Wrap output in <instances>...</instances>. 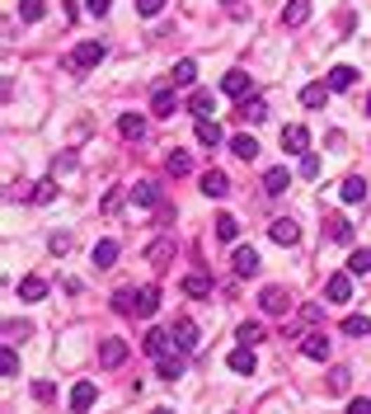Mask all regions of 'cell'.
Segmentation results:
<instances>
[{"label":"cell","instance_id":"obj_1","mask_svg":"<svg viewBox=\"0 0 371 414\" xmlns=\"http://www.w3.org/2000/svg\"><path fill=\"white\" fill-rule=\"evenodd\" d=\"M104 52H109L104 43H80V48L71 52V66H76V71H90V66L104 62Z\"/></svg>","mask_w":371,"mask_h":414},{"label":"cell","instance_id":"obj_2","mask_svg":"<svg viewBox=\"0 0 371 414\" xmlns=\"http://www.w3.org/2000/svg\"><path fill=\"white\" fill-rule=\"evenodd\" d=\"M127 363V339H104L99 344V367H123Z\"/></svg>","mask_w":371,"mask_h":414},{"label":"cell","instance_id":"obj_3","mask_svg":"<svg viewBox=\"0 0 371 414\" xmlns=\"http://www.w3.org/2000/svg\"><path fill=\"white\" fill-rule=\"evenodd\" d=\"M160 311V287H137V306H132V316L151 320Z\"/></svg>","mask_w":371,"mask_h":414},{"label":"cell","instance_id":"obj_4","mask_svg":"<svg viewBox=\"0 0 371 414\" xmlns=\"http://www.w3.org/2000/svg\"><path fill=\"white\" fill-rule=\"evenodd\" d=\"M306 146H310V132L301 128V123L282 128V151H292V156H306Z\"/></svg>","mask_w":371,"mask_h":414},{"label":"cell","instance_id":"obj_5","mask_svg":"<svg viewBox=\"0 0 371 414\" xmlns=\"http://www.w3.org/2000/svg\"><path fill=\"white\" fill-rule=\"evenodd\" d=\"M259 306L268 311V316H282V311L292 306V302H287V287H263V292H259Z\"/></svg>","mask_w":371,"mask_h":414},{"label":"cell","instance_id":"obj_6","mask_svg":"<svg viewBox=\"0 0 371 414\" xmlns=\"http://www.w3.org/2000/svg\"><path fill=\"white\" fill-rule=\"evenodd\" d=\"M94 400H99V386H94V382H76V386H71V410H76V414H85Z\"/></svg>","mask_w":371,"mask_h":414},{"label":"cell","instance_id":"obj_7","mask_svg":"<svg viewBox=\"0 0 371 414\" xmlns=\"http://www.w3.org/2000/svg\"><path fill=\"white\" fill-rule=\"evenodd\" d=\"M174 344H179V349L184 353H193L202 344V335H198V325H193V320H174Z\"/></svg>","mask_w":371,"mask_h":414},{"label":"cell","instance_id":"obj_8","mask_svg":"<svg viewBox=\"0 0 371 414\" xmlns=\"http://www.w3.org/2000/svg\"><path fill=\"white\" fill-rule=\"evenodd\" d=\"M231 264H235V273H240V278H254V273H259V250H254V245H240Z\"/></svg>","mask_w":371,"mask_h":414},{"label":"cell","instance_id":"obj_9","mask_svg":"<svg viewBox=\"0 0 371 414\" xmlns=\"http://www.w3.org/2000/svg\"><path fill=\"white\" fill-rule=\"evenodd\" d=\"M226 363H231V372H240V377H254L259 358H254V349H249V344H240V349H235L231 358H226Z\"/></svg>","mask_w":371,"mask_h":414},{"label":"cell","instance_id":"obj_10","mask_svg":"<svg viewBox=\"0 0 371 414\" xmlns=\"http://www.w3.org/2000/svg\"><path fill=\"white\" fill-rule=\"evenodd\" d=\"M151 113L155 118H174V113H179V95H174V90H155L151 95Z\"/></svg>","mask_w":371,"mask_h":414},{"label":"cell","instance_id":"obj_11","mask_svg":"<svg viewBox=\"0 0 371 414\" xmlns=\"http://www.w3.org/2000/svg\"><path fill=\"white\" fill-rule=\"evenodd\" d=\"M268 236L278 240V245H296V240H301V226H296L292 217H278V222L268 226Z\"/></svg>","mask_w":371,"mask_h":414},{"label":"cell","instance_id":"obj_12","mask_svg":"<svg viewBox=\"0 0 371 414\" xmlns=\"http://www.w3.org/2000/svg\"><path fill=\"white\" fill-rule=\"evenodd\" d=\"M325 297L329 302H348V297H353V273H334L325 283Z\"/></svg>","mask_w":371,"mask_h":414},{"label":"cell","instance_id":"obj_13","mask_svg":"<svg viewBox=\"0 0 371 414\" xmlns=\"http://www.w3.org/2000/svg\"><path fill=\"white\" fill-rule=\"evenodd\" d=\"M287 184H292V175H287V165H273V170L263 175V193H268V198H278V193H287Z\"/></svg>","mask_w":371,"mask_h":414},{"label":"cell","instance_id":"obj_14","mask_svg":"<svg viewBox=\"0 0 371 414\" xmlns=\"http://www.w3.org/2000/svg\"><path fill=\"white\" fill-rule=\"evenodd\" d=\"M301 353H306L310 363H325V358H329V339L320 335V330H315V335H306V339H301Z\"/></svg>","mask_w":371,"mask_h":414},{"label":"cell","instance_id":"obj_15","mask_svg":"<svg viewBox=\"0 0 371 414\" xmlns=\"http://www.w3.org/2000/svg\"><path fill=\"white\" fill-rule=\"evenodd\" d=\"M43 297H47V283L38 278V273L19 278V302H43Z\"/></svg>","mask_w":371,"mask_h":414},{"label":"cell","instance_id":"obj_16","mask_svg":"<svg viewBox=\"0 0 371 414\" xmlns=\"http://www.w3.org/2000/svg\"><path fill=\"white\" fill-rule=\"evenodd\" d=\"M188 109L198 113V118H212V113H217V95H212V90H193V95H188Z\"/></svg>","mask_w":371,"mask_h":414},{"label":"cell","instance_id":"obj_17","mask_svg":"<svg viewBox=\"0 0 371 414\" xmlns=\"http://www.w3.org/2000/svg\"><path fill=\"white\" fill-rule=\"evenodd\" d=\"M235 118H240V123H263V118H268V104H263L259 95L240 99V113H235Z\"/></svg>","mask_w":371,"mask_h":414},{"label":"cell","instance_id":"obj_18","mask_svg":"<svg viewBox=\"0 0 371 414\" xmlns=\"http://www.w3.org/2000/svg\"><path fill=\"white\" fill-rule=\"evenodd\" d=\"M202 193H207V198H226V193H231V179L221 175V170H207V175H202Z\"/></svg>","mask_w":371,"mask_h":414},{"label":"cell","instance_id":"obj_19","mask_svg":"<svg viewBox=\"0 0 371 414\" xmlns=\"http://www.w3.org/2000/svg\"><path fill=\"white\" fill-rule=\"evenodd\" d=\"M155 367H160V377H165V382H179V377H184V358H179V353H160Z\"/></svg>","mask_w":371,"mask_h":414},{"label":"cell","instance_id":"obj_20","mask_svg":"<svg viewBox=\"0 0 371 414\" xmlns=\"http://www.w3.org/2000/svg\"><path fill=\"white\" fill-rule=\"evenodd\" d=\"M221 90H226L231 99H249V76H245V71H226Z\"/></svg>","mask_w":371,"mask_h":414},{"label":"cell","instance_id":"obj_21","mask_svg":"<svg viewBox=\"0 0 371 414\" xmlns=\"http://www.w3.org/2000/svg\"><path fill=\"white\" fill-rule=\"evenodd\" d=\"M325 99H329V80H325V85L310 80L306 90H301V104H306V109H325Z\"/></svg>","mask_w":371,"mask_h":414},{"label":"cell","instance_id":"obj_22","mask_svg":"<svg viewBox=\"0 0 371 414\" xmlns=\"http://www.w3.org/2000/svg\"><path fill=\"white\" fill-rule=\"evenodd\" d=\"M339 193H343V203H362V198H367V179H362V175H348L339 184Z\"/></svg>","mask_w":371,"mask_h":414},{"label":"cell","instance_id":"obj_23","mask_svg":"<svg viewBox=\"0 0 371 414\" xmlns=\"http://www.w3.org/2000/svg\"><path fill=\"white\" fill-rule=\"evenodd\" d=\"M118 132H123L127 142H141V132H146V118H141V113H123V118H118Z\"/></svg>","mask_w":371,"mask_h":414},{"label":"cell","instance_id":"obj_24","mask_svg":"<svg viewBox=\"0 0 371 414\" xmlns=\"http://www.w3.org/2000/svg\"><path fill=\"white\" fill-rule=\"evenodd\" d=\"M198 142L202 146H221L226 142V132L217 128V118H198Z\"/></svg>","mask_w":371,"mask_h":414},{"label":"cell","instance_id":"obj_25","mask_svg":"<svg viewBox=\"0 0 371 414\" xmlns=\"http://www.w3.org/2000/svg\"><path fill=\"white\" fill-rule=\"evenodd\" d=\"M170 339H174V335H165V330H146L141 349L151 353V358H160V353H170Z\"/></svg>","mask_w":371,"mask_h":414},{"label":"cell","instance_id":"obj_26","mask_svg":"<svg viewBox=\"0 0 371 414\" xmlns=\"http://www.w3.org/2000/svg\"><path fill=\"white\" fill-rule=\"evenodd\" d=\"M132 203H141V207H165V203H160V189H155L151 179H141L137 189H132Z\"/></svg>","mask_w":371,"mask_h":414},{"label":"cell","instance_id":"obj_27","mask_svg":"<svg viewBox=\"0 0 371 414\" xmlns=\"http://www.w3.org/2000/svg\"><path fill=\"white\" fill-rule=\"evenodd\" d=\"M184 292H188V297H212V273H188Z\"/></svg>","mask_w":371,"mask_h":414},{"label":"cell","instance_id":"obj_28","mask_svg":"<svg viewBox=\"0 0 371 414\" xmlns=\"http://www.w3.org/2000/svg\"><path fill=\"white\" fill-rule=\"evenodd\" d=\"M306 19H310V0H292V5L282 10V24H287V29H296V24H306Z\"/></svg>","mask_w":371,"mask_h":414},{"label":"cell","instance_id":"obj_29","mask_svg":"<svg viewBox=\"0 0 371 414\" xmlns=\"http://www.w3.org/2000/svg\"><path fill=\"white\" fill-rule=\"evenodd\" d=\"M165 170H170L174 179H184L188 170H193V156H188V151H170V156H165Z\"/></svg>","mask_w":371,"mask_h":414},{"label":"cell","instance_id":"obj_30","mask_svg":"<svg viewBox=\"0 0 371 414\" xmlns=\"http://www.w3.org/2000/svg\"><path fill=\"white\" fill-rule=\"evenodd\" d=\"M90 259L99 264V269H113V259H118V240H99Z\"/></svg>","mask_w":371,"mask_h":414},{"label":"cell","instance_id":"obj_31","mask_svg":"<svg viewBox=\"0 0 371 414\" xmlns=\"http://www.w3.org/2000/svg\"><path fill=\"white\" fill-rule=\"evenodd\" d=\"M353 85H357L353 66H334V71H329V90H353Z\"/></svg>","mask_w":371,"mask_h":414},{"label":"cell","instance_id":"obj_32","mask_svg":"<svg viewBox=\"0 0 371 414\" xmlns=\"http://www.w3.org/2000/svg\"><path fill=\"white\" fill-rule=\"evenodd\" d=\"M146 259H151L155 269H165V264H170V259H174V240H155L151 250H146Z\"/></svg>","mask_w":371,"mask_h":414},{"label":"cell","instance_id":"obj_33","mask_svg":"<svg viewBox=\"0 0 371 414\" xmlns=\"http://www.w3.org/2000/svg\"><path fill=\"white\" fill-rule=\"evenodd\" d=\"M348 273H353V278H367L371 273V250H353V255H348Z\"/></svg>","mask_w":371,"mask_h":414},{"label":"cell","instance_id":"obj_34","mask_svg":"<svg viewBox=\"0 0 371 414\" xmlns=\"http://www.w3.org/2000/svg\"><path fill=\"white\" fill-rule=\"evenodd\" d=\"M132 306H137V287H123V292H113V311H118V316H132Z\"/></svg>","mask_w":371,"mask_h":414},{"label":"cell","instance_id":"obj_35","mask_svg":"<svg viewBox=\"0 0 371 414\" xmlns=\"http://www.w3.org/2000/svg\"><path fill=\"white\" fill-rule=\"evenodd\" d=\"M43 10H47V0H19V19H24V24H38Z\"/></svg>","mask_w":371,"mask_h":414},{"label":"cell","instance_id":"obj_36","mask_svg":"<svg viewBox=\"0 0 371 414\" xmlns=\"http://www.w3.org/2000/svg\"><path fill=\"white\" fill-rule=\"evenodd\" d=\"M231 151L240 160H254V156H259V142H254V137H231Z\"/></svg>","mask_w":371,"mask_h":414},{"label":"cell","instance_id":"obj_37","mask_svg":"<svg viewBox=\"0 0 371 414\" xmlns=\"http://www.w3.org/2000/svg\"><path fill=\"white\" fill-rule=\"evenodd\" d=\"M235 236H240V222H235L231 212H221L217 217V240H235Z\"/></svg>","mask_w":371,"mask_h":414},{"label":"cell","instance_id":"obj_38","mask_svg":"<svg viewBox=\"0 0 371 414\" xmlns=\"http://www.w3.org/2000/svg\"><path fill=\"white\" fill-rule=\"evenodd\" d=\"M240 344H249V349L263 344V325H259V320H245V325H240Z\"/></svg>","mask_w":371,"mask_h":414},{"label":"cell","instance_id":"obj_39","mask_svg":"<svg viewBox=\"0 0 371 414\" xmlns=\"http://www.w3.org/2000/svg\"><path fill=\"white\" fill-rule=\"evenodd\" d=\"M343 335H371V316H343Z\"/></svg>","mask_w":371,"mask_h":414},{"label":"cell","instance_id":"obj_40","mask_svg":"<svg viewBox=\"0 0 371 414\" xmlns=\"http://www.w3.org/2000/svg\"><path fill=\"white\" fill-rule=\"evenodd\" d=\"M193 80H198V66L188 62V57L184 62H174V85H193Z\"/></svg>","mask_w":371,"mask_h":414},{"label":"cell","instance_id":"obj_41","mask_svg":"<svg viewBox=\"0 0 371 414\" xmlns=\"http://www.w3.org/2000/svg\"><path fill=\"white\" fill-rule=\"evenodd\" d=\"M348 382H353V372H348V367H334V372H329V391H334V396H343Z\"/></svg>","mask_w":371,"mask_h":414},{"label":"cell","instance_id":"obj_42","mask_svg":"<svg viewBox=\"0 0 371 414\" xmlns=\"http://www.w3.org/2000/svg\"><path fill=\"white\" fill-rule=\"evenodd\" d=\"M29 198H33V203H52V198H57V184L43 179V184H33V189H29Z\"/></svg>","mask_w":371,"mask_h":414},{"label":"cell","instance_id":"obj_43","mask_svg":"<svg viewBox=\"0 0 371 414\" xmlns=\"http://www.w3.org/2000/svg\"><path fill=\"white\" fill-rule=\"evenodd\" d=\"M329 236H334V240H343V245H348V240H353V226L343 222V217H329Z\"/></svg>","mask_w":371,"mask_h":414},{"label":"cell","instance_id":"obj_44","mask_svg":"<svg viewBox=\"0 0 371 414\" xmlns=\"http://www.w3.org/2000/svg\"><path fill=\"white\" fill-rule=\"evenodd\" d=\"M0 372H5V377H19V358H15V349L0 353Z\"/></svg>","mask_w":371,"mask_h":414},{"label":"cell","instance_id":"obj_45","mask_svg":"<svg viewBox=\"0 0 371 414\" xmlns=\"http://www.w3.org/2000/svg\"><path fill=\"white\" fill-rule=\"evenodd\" d=\"M301 175H306V179L320 175V156H315V151H306V156H301Z\"/></svg>","mask_w":371,"mask_h":414},{"label":"cell","instance_id":"obj_46","mask_svg":"<svg viewBox=\"0 0 371 414\" xmlns=\"http://www.w3.org/2000/svg\"><path fill=\"white\" fill-rule=\"evenodd\" d=\"M33 330L29 325H19V320H10V325H5V339H10V344H15V339H29Z\"/></svg>","mask_w":371,"mask_h":414},{"label":"cell","instance_id":"obj_47","mask_svg":"<svg viewBox=\"0 0 371 414\" xmlns=\"http://www.w3.org/2000/svg\"><path fill=\"white\" fill-rule=\"evenodd\" d=\"M109 5H113V0H85V10H90L94 19H104V15H109Z\"/></svg>","mask_w":371,"mask_h":414},{"label":"cell","instance_id":"obj_48","mask_svg":"<svg viewBox=\"0 0 371 414\" xmlns=\"http://www.w3.org/2000/svg\"><path fill=\"white\" fill-rule=\"evenodd\" d=\"M47 245H52V255H66V250H71V236H62V231H57V236L47 240Z\"/></svg>","mask_w":371,"mask_h":414},{"label":"cell","instance_id":"obj_49","mask_svg":"<svg viewBox=\"0 0 371 414\" xmlns=\"http://www.w3.org/2000/svg\"><path fill=\"white\" fill-rule=\"evenodd\" d=\"M33 396H38V400H52V396H57V386H52V382H33Z\"/></svg>","mask_w":371,"mask_h":414},{"label":"cell","instance_id":"obj_50","mask_svg":"<svg viewBox=\"0 0 371 414\" xmlns=\"http://www.w3.org/2000/svg\"><path fill=\"white\" fill-rule=\"evenodd\" d=\"M137 10H141V15H160V10H165V0H137Z\"/></svg>","mask_w":371,"mask_h":414},{"label":"cell","instance_id":"obj_51","mask_svg":"<svg viewBox=\"0 0 371 414\" xmlns=\"http://www.w3.org/2000/svg\"><path fill=\"white\" fill-rule=\"evenodd\" d=\"M52 170H57V175H66V170H76V156H57V160H52Z\"/></svg>","mask_w":371,"mask_h":414},{"label":"cell","instance_id":"obj_52","mask_svg":"<svg viewBox=\"0 0 371 414\" xmlns=\"http://www.w3.org/2000/svg\"><path fill=\"white\" fill-rule=\"evenodd\" d=\"M348 414H371V400H353V405H348Z\"/></svg>","mask_w":371,"mask_h":414},{"label":"cell","instance_id":"obj_53","mask_svg":"<svg viewBox=\"0 0 371 414\" xmlns=\"http://www.w3.org/2000/svg\"><path fill=\"white\" fill-rule=\"evenodd\" d=\"M151 414H170V410H151Z\"/></svg>","mask_w":371,"mask_h":414},{"label":"cell","instance_id":"obj_54","mask_svg":"<svg viewBox=\"0 0 371 414\" xmlns=\"http://www.w3.org/2000/svg\"><path fill=\"white\" fill-rule=\"evenodd\" d=\"M367 113H371V95H367Z\"/></svg>","mask_w":371,"mask_h":414},{"label":"cell","instance_id":"obj_55","mask_svg":"<svg viewBox=\"0 0 371 414\" xmlns=\"http://www.w3.org/2000/svg\"><path fill=\"white\" fill-rule=\"evenodd\" d=\"M226 5H231V0H226Z\"/></svg>","mask_w":371,"mask_h":414}]
</instances>
